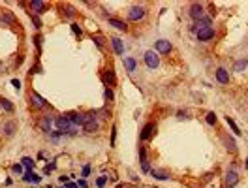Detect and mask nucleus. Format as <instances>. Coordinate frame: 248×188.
I'll use <instances>...</instances> for the list:
<instances>
[{"label":"nucleus","mask_w":248,"mask_h":188,"mask_svg":"<svg viewBox=\"0 0 248 188\" xmlns=\"http://www.w3.org/2000/svg\"><path fill=\"white\" fill-rule=\"evenodd\" d=\"M115 141H117V126L111 128V147H115Z\"/></svg>","instance_id":"c9c22d12"},{"label":"nucleus","mask_w":248,"mask_h":188,"mask_svg":"<svg viewBox=\"0 0 248 188\" xmlns=\"http://www.w3.org/2000/svg\"><path fill=\"white\" fill-rule=\"evenodd\" d=\"M122 62H124V68H126L128 73L135 72V66H137V60H135V59H132V57H122Z\"/></svg>","instance_id":"4468645a"},{"label":"nucleus","mask_w":248,"mask_h":188,"mask_svg":"<svg viewBox=\"0 0 248 188\" xmlns=\"http://www.w3.org/2000/svg\"><path fill=\"white\" fill-rule=\"evenodd\" d=\"M34 41H36V47H38V49H41V36H36V40H34Z\"/></svg>","instance_id":"37998d69"},{"label":"nucleus","mask_w":248,"mask_h":188,"mask_svg":"<svg viewBox=\"0 0 248 188\" xmlns=\"http://www.w3.org/2000/svg\"><path fill=\"white\" fill-rule=\"evenodd\" d=\"M0 21H2V23H6V25H13V15L9 13V12H4L2 17H0Z\"/></svg>","instance_id":"bb28decb"},{"label":"nucleus","mask_w":248,"mask_h":188,"mask_svg":"<svg viewBox=\"0 0 248 188\" xmlns=\"http://www.w3.org/2000/svg\"><path fill=\"white\" fill-rule=\"evenodd\" d=\"M53 169H55V164H49V165H45V168H44V173H45V175H49Z\"/></svg>","instance_id":"4c0bfd02"},{"label":"nucleus","mask_w":248,"mask_h":188,"mask_svg":"<svg viewBox=\"0 0 248 188\" xmlns=\"http://www.w3.org/2000/svg\"><path fill=\"white\" fill-rule=\"evenodd\" d=\"M12 85H13V87L17 88V90L21 88V81H19V79H12Z\"/></svg>","instance_id":"79ce46f5"},{"label":"nucleus","mask_w":248,"mask_h":188,"mask_svg":"<svg viewBox=\"0 0 248 188\" xmlns=\"http://www.w3.org/2000/svg\"><path fill=\"white\" fill-rule=\"evenodd\" d=\"M237 183H239V175H237V171H228L225 173V179H224V186L225 188H233V186H237Z\"/></svg>","instance_id":"423d86ee"},{"label":"nucleus","mask_w":248,"mask_h":188,"mask_svg":"<svg viewBox=\"0 0 248 188\" xmlns=\"http://www.w3.org/2000/svg\"><path fill=\"white\" fill-rule=\"evenodd\" d=\"M30 8H32V12L38 15V13H44L45 9H47V4H45V2H40V0H32V2H30Z\"/></svg>","instance_id":"ddd939ff"},{"label":"nucleus","mask_w":248,"mask_h":188,"mask_svg":"<svg viewBox=\"0 0 248 188\" xmlns=\"http://www.w3.org/2000/svg\"><path fill=\"white\" fill-rule=\"evenodd\" d=\"M171 51V43L167 40H158L156 41V53H162V55H167Z\"/></svg>","instance_id":"9d476101"},{"label":"nucleus","mask_w":248,"mask_h":188,"mask_svg":"<svg viewBox=\"0 0 248 188\" xmlns=\"http://www.w3.org/2000/svg\"><path fill=\"white\" fill-rule=\"evenodd\" d=\"M103 96H105V100H107V102H111V100H113V98H115V94H113V90H111V88H109V87H107V88H105V92H103Z\"/></svg>","instance_id":"2f4dec72"},{"label":"nucleus","mask_w":248,"mask_h":188,"mask_svg":"<svg viewBox=\"0 0 248 188\" xmlns=\"http://www.w3.org/2000/svg\"><path fill=\"white\" fill-rule=\"evenodd\" d=\"M77 188H87V181H85V179H79V183H77Z\"/></svg>","instance_id":"a19ab883"},{"label":"nucleus","mask_w":248,"mask_h":188,"mask_svg":"<svg viewBox=\"0 0 248 188\" xmlns=\"http://www.w3.org/2000/svg\"><path fill=\"white\" fill-rule=\"evenodd\" d=\"M55 126L58 128V132H62V136H64V134H66V136H73V134H77V126H73V124H72V120H70L68 113H66V115L57 117V119H55Z\"/></svg>","instance_id":"f257e3e1"},{"label":"nucleus","mask_w":248,"mask_h":188,"mask_svg":"<svg viewBox=\"0 0 248 188\" xmlns=\"http://www.w3.org/2000/svg\"><path fill=\"white\" fill-rule=\"evenodd\" d=\"M98 130V120H96V111H90L87 115V120H85L83 124V132L85 134H94V132Z\"/></svg>","instance_id":"f03ea898"},{"label":"nucleus","mask_w":248,"mask_h":188,"mask_svg":"<svg viewBox=\"0 0 248 188\" xmlns=\"http://www.w3.org/2000/svg\"><path fill=\"white\" fill-rule=\"evenodd\" d=\"M53 124H55V120H53L51 117H44L40 120V128L44 130V132H49L51 134V128H53Z\"/></svg>","instance_id":"dca6fc26"},{"label":"nucleus","mask_w":248,"mask_h":188,"mask_svg":"<svg viewBox=\"0 0 248 188\" xmlns=\"http://www.w3.org/2000/svg\"><path fill=\"white\" fill-rule=\"evenodd\" d=\"M92 41H94L100 49H103V38H100V36H96V38H94V36H92Z\"/></svg>","instance_id":"72a5a7b5"},{"label":"nucleus","mask_w":248,"mask_h":188,"mask_svg":"<svg viewBox=\"0 0 248 188\" xmlns=\"http://www.w3.org/2000/svg\"><path fill=\"white\" fill-rule=\"evenodd\" d=\"M141 168H143V171H150V165H148V162L145 160V162H141Z\"/></svg>","instance_id":"58836bf2"},{"label":"nucleus","mask_w":248,"mask_h":188,"mask_svg":"<svg viewBox=\"0 0 248 188\" xmlns=\"http://www.w3.org/2000/svg\"><path fill=\"white\" fill-rule=\"evenodd\" d=\"M30 104L34 105L36 109H44V107H45V100H44V98H41L38 92H34V90L30 92Z\"/></svg>","instance_id":"6e6552de"},{"label":"nucleus","mask_w":248,"mask_h":188,"mask_svg":"<svg viewBox=\"0 0 248 188\" xmlns=\"http://www.w3.org/2000/svg\"><path fill=\"white\" fill-rule=\"evenodd\" d=\"M62 15L68 17V19H72V17L75 15V9H73L72 6H62Z\"/></svg>","instance_id":"393cba45"},{"label":"nucleus","mask_w":248,"mask_h":188,"mask_svg":"<svg viewBox=\"0 0 248 188\" xmlns=\"http://www.w3.org/2000/svg\"><path fill=\"white\" fill-rule=\"evenodd\" d=\"M111 45H113V51L117 55H124V43L121 38H111Z\"/></svg>","instance_id":"2eb2a0df"},{"label":"nucleus","mask_w":248,"mask_h":188,"mask_svg":"<svg viewBox=\"0 0 248 188\" xmlns=\"http://www.w3.org/2000/svg\"><path fill=\"white\" fill-rule=\"evenodd\" d=\"M109 25H111V27H115L117 30H122V32H126V30H128V25L124 23V21L115 19V17H109Z\"/></svg>","instance_id":"a211bd4d"},{"label":"nucleus","mask_w":248,"mask_h":188,"mask_svg":"<svg viewBox=\"0 0 248 188\" xmlns=\"http://www.w3.org/2000/svg\"><path fill=\"white\" fill-rule=\"evenodd\" d=\"M0 104H2L4 111H8V113H12V111H13V104H12V102H8V100H0Z\"/></svg>","instance_id":"c85d7f7f"},{"label":"nucleus","mask_w":248,"mask_h":188,"mask_svg":"<svg viewBox=\"0 0 248 188\" xmlns=\"http://www.w3.org/2000/svg\"><path fill=\"white\" fill-rule=\"evenodd\" d=\"M212 38H214V28H205V30L197 32V40L199 41H209Z\"/></svg>","instance_id":"f8f14e48"},{"label":"nucleus","mask_w":248,"mask_h":188,"mask_svg":"<svg viewBox=\"0 0 248 188\" xmlns=\"http://www.w3.org/2000/svg\"><path fill=\"white\" fill-rule=\"evenodd\" d=\"M225 122H228V126L233 130V134H237V136H241V130H239V126L235 124V120L231 119V117H225Z\"/></svg>","instance_id":"b1692460"},{"label":"nucleus","mask_w":248,"mask_h":188,"mask_svg":"<svg viewBox=\"0 0 248 188\" xmlns=\"http://www.w3.org/2000/svg\"><path fill=\"white\" fill-rule=\"evenodd\" d=\"M103 83L107 85V87H115V83H117V77H115V72H113V68H109V70H105V73H103Z\"/></svg>","instance_id":"9b49d317"},{"label":"nucleus","mask_w":248,"mask_h":188,"mask_svg":"<svg viewBox=\"0 0 248 188\" xmlns=\"http://www.w3.org/2000/svg\"><path fill=\"white\" fill-rule=\"evenodd\" d=\"M15 130H17V124H15V122H4V124H2V132H4L8 137H12V136L15 134Z\"/></svg>","instance_id":"6ab92c4d"},{"label":"nucleus","mask_w":248,"mask_h":188,"mask_svg":"<svg viewBox=\"0 0 248 188\" xmlns=\"http://www.w3.org/2000/svg\"><path fill=\"white\" fill-rule=\"evenodd\" d=\"M72 30H73V34H75V36H79V38H81L83 30H81V27H79L77 23H72Z\"/></svg>","instance_id":"7c9ffc66"},{"label":"nucleus","mask_w":248,"mask_h":188,"mask_svg":"<svg viewBox=\"0 0 248 188\" xmlns=\"http://www.w3.org/2000/svg\"><path fill=\"white\" fill-rule=\"evenodd\" d=\"M23 181H25V183H34V184H38V183L41 181V177H38L34 171H26L25 177H23Z\"/></svg>","instance_id":"4be33fe9"},{"label":"nucleus","mask_w":248,"mask_h":188,"mask_svg":"<svg viewBox=\"0 0 248 188\" xmlns=\"http://www.w3.org/2000/svg\"><path fill=\"white\" fill-rule=\"evenodd\" d=\"M89 173H90V165L87 164V165H83V171H81V177L85 179V177H89Z\"/></svg>","instance_id":"e433bc0d"},{"label":"nucleus","mask_w":248,"mask_h":188,"mask_svg":"<svg viewBox=\"0 0 248 188\" xmlns=\"http://www.w3.org/2000/svg\"><path fill=\"white\" fill-rule=\"evenodd\" d=\"M64 188H77V183H72V181H68L66 184H64Z\"/></svg>","instance_id":"ea45409f"},{"label":"nucleus","mask_w":248,"mask_h":188,"mask_svg":"<svg viewBox=\"0 0 248 188\" xmlns=\"http://www.w3.org/2000/svg\"><path fill=\"white\" fill-rule=\"evenodd\" d=\"M205 120H207V124H211V126H214V124H216V115H214V111H209L207 113V119H205Z\"/></svg>","instance_id":"cd10ccee"},{"label":"nucleus","mask_w":248,"mask_h":188,"mask_svg":"<svg viewBox=\"0 0 248 188\" xmlns=\"http://www.w3.org/2000/svg\"><path fill=\"white\" fill-rule=\"evenodd\" d=\"M105 183H107V177H105V175H100L98 179H96V186H98V188H103Z\"/></svg>","instance_id":"c756f323"},{"label":"nucleus","mask_w":248,"mask_h":188,"mask_svg":"<svg viewBox=\"0 0 248 188\" xmlns=\"http://www.w3.org/2000/svg\"><path fill=\"white\" fill-rule=\"evenodd\" d=\"M216 79H218L222 85H228V83H229V73H228V70L218 68V70H216Z\"/></svg>","instance_id":"f3484780"},{"label":"nucleus","mask_w":248,"mask_h":188,"mask_svg":"<svg viewBox=\"0 0 248 188\" xmlns=\"http://www.w3.org/2000/svg\"><path fill=\"white\" fill-rule=\"evenodd\" d=\"M205 28H211V17H201V19H197L196 21V25H194V28L192 30H196V32H199V30H205Z\"/></svg>","instance_id":"1a4fd4ad"},{"label":"nucleus","mask_w":248,"mask_h":188,"mask_svg":"<svg viewBox=\"0 0 248 188\" xmlns=\"http://www.w3.org/2000/svg\"><path fill=\"white\" fill-rule=\"evenodd\" d=\"M150 175H152L156 181H166V179H169V173L164 171V169H150Z\"/></svg>","instance_id":"412c9836"},{"label":"nucleus","mask_w":248,"mask_h":188,"mask_svg":"<svg viewBox=\"0 0 248 188\" xmlns=\"http://www.w3.org/2000/svg\"><path fill=\"white\" fill-rule=\"evenodd\" d=\"M30 17H32V23H34V27H36V28H40V27H41L40 17H38V15H34V13H30Z\"/></svg>","instance_id":"473e14b6"},{"label":"nucleus","mask_w":248,"mask_h":188,"mask_svg":"<svg viewBox=\"0 0 248 188\" xmlns=\"http://www.w3.org/2000/svg\"><path fill=\"white\" fill-rule=\"evenodd\" d=\"M156 134V124L154 122H148L143 126L141 130V134H139V137H141V141H148V139H152V136Z\"/></svg>","instance_id":"20e7f679"},{"label":"nucleus","mask_w":248,"mask_h":188,"mask_svg":"<svg viewBox=\"0 0 248 188\" xmlns=\"http://www.w3.org/2000/svg\"><path fill=\"white\" fill-rule=\"evenodd\" d=\"M246 66H248V59H239L233 66V72H243Z\"/></svg>","instance_id":"5701e85b"},{"label":"nucleus","mask_w":248,"mask_h":188,"mask_svg":"<svg viewBox=\"0 0 248 188\" xmlns=\"http://www.w3.org/2000/svg\"><path fill=\"white\" fill-rule=\"evenodd\" d=\"M143 17H145V8L143 6H134V8L128 9V19L130 21H139Z\"/></svg>","instance_id":"39448f33"},{"label":"nucleus","mask_w":248,"mask_h":188,"mask_svg":"<svg viewBox=\"0 0 248 188\" xmlns=\"http://www.w3.org/2000/svg\"><path fill=\"white\" fill-rule=\"evenodd\" d=\"M68 181H70V177H66V175H62V177H60V183H64V184H66Z\"/></svg>","instance_id":"c03bdc74"},{"label":"nucleus","mask_w":248,"mask_h":188,"mask_svg":"<svg viewBox=\"0 0 248 188\" xmlns=\"http://www.w3.org/2000/svg\"><path fill=\"white\" fill-rule=\"evenodd\" d=\"M246 168H248V158H246Z\"/></svg>","instance_id":"a18cd8bd"},{"label":"nucleus","mask_w":248,"mask_h":188,"mask_svg":"<svg viewBox=\"0 0 248 188\" xmlns=\"http://www.w3.org/2000/svg\"><path fill=\"white\" fill-rule=\"evenodd\" d=\"M222 141H224L225 149H228L229 152H235V151H237V143H235V139H233V137H229V136H224V137H222Z\"/></svg>","instance_id":"aec40b11"},{"label":"nucleus","mask_w":248,"mask_h":188,"mask_svg":"<svg viewBox=\"0 0 248 188\" xmlns=\"http://www.w3.org/2000/svg\"><path fill=\"white\" fill-rule=\"evenodd\" d=\"M12 171L21 175V173H23V164H15V165H12Z\"/></svg>","instance_id":"f704fd0d"},{"label":"nucleus","mask_w":248,"mask_h":188,"mask_svg":"<svg viewBox=\"0 0 248 188\" xmlns=\"http://www.w3.org/2000/svg\"><path fill=\"white\" fill-rule=\"evenodd\" d=\"M21 164H23V168H26V171H32V168H34V160L25 156L23 160H21Z\"/></svg>","instance_id":"a878e982"},{"label":"nucleus","mask_w":248,"mask_h":188,"mask_svg":"<svg viewBox=\"0 0 248 188\" xmlns=\"http://www.w3.org/2000/svg\"><path fill=\"white\" fill-rule=\"evenodd\" d=\"M145 64L148 66L150 70L158 68V64H160V57H158V53H156V51H147V53H145Z\"/></svg>","instance_id":"7ed1b4c3"},{"label":"nucleus","mask_w":248,"mask_h":188,"mask_svg":"<svg viewBox=\"0 0 248 188\" xmlns=\"http://www.w3.org/2000/svg\"><path fill=\"white\" fill-rule=\"evenodd\" d=\"M188 13H190V17L192 19H201L203 17V4H199V2H196V4H192L190 6V9H188Z\"/></svg>","instance_id":"0eeeda50"}]
</instances>
